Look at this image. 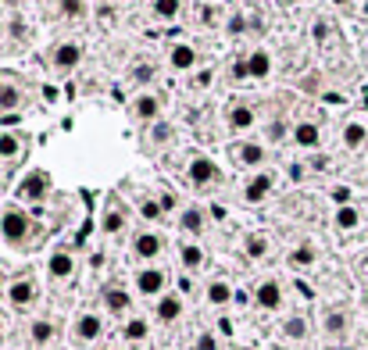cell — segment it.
Listing matches in <instances>:
<instances>
[{
	"label": "cell",
	"instance_id": "obj_1",
	"mask_svg": "<svg viewBox=\"0 0 368 350\" xmlns=\"http://www.w3.org/2000/svg\"><path fill=\"white\" fill-rule=\"evenodd\" d=\"M26 233H29V215H26V211L8 208L4 215H0V236H4L8 243L26 240Z\"/></svg>",
	"mask_w": 368,
	"mask_h": 350
},
{
	"label": "cell",
	"instance_id": "obj_2",
	"mask_svg": "<svg viewBox=\"0 0 368 350\" xmlns=\"http://www.w3.org/2000/svg\"><path fill=\"white\" fill-rule=\"evenodd\" d=\"M136 290L143 297H161V290H165V272L161 269H143L136 272Z\"/></svg>",
	"mask_w": 368,
	"mask_h": 350
},
{
	"label": "cell",
	"instance_id": "obj_3",
	"mask_svg": "<svg viewBox=\"0 0 368 350\" xmlns=\"http://www.w3.org/2000/svg\"><path fill=\"white\" fill-rule=\"evenodd\" d=\"M254 304L258 307H264V311H275V307L282 304V290H279V282H272V279H264L258 290H254Z\"/></svg>",
	"mask_w": 368,
	"mask_h": 350
},
{
	"label": "cell",
	"instance_id": "obj_4",
	"mask_svg": "<svg viewBox=\"0 0 368 350\" xmlns=\"http://www.w3.org/2000/svg\"><path fill=\"white\" fill-rule=\"evenodd\" d=\"M8 300H11L14 307H29V304L36 300V282H32V279H14V282L8 286Z\"/></svg>",
	"mask_w": 368,
	"mask_h": 350
},
{
	"label": "cell",
	"instance_id": "obj_5",
	"mask_svg": "<svg viewBox=\"0 0 368 350\" xmlns=\"http://www.w3.org/2000/svg\"><path fill=\"white\" fill-rule=\"evenodd\" d=\"M133 251H136L139 261H154V257L161 254V236H157V233H139V236L133 240Z\"/></svg>",
	"mask_w": 368,
	"mask_h": 350
},
{
	"label": "cell",
	"instance_id": "obj_6",
	"mask_svg": "<svg viewBox=\"0 0 368 350\" xmlns=\"http://www.w3.org/2000/svg\"><path fill=\"white\" fill-rule=\"evenodd\" d=\"M215 175H218V168H215V161L211 157H193L190 161V179L197 182V186H208V182H215Z\"/></svg>",
	"mask_w": 368,
	"mask_h": 350
},
{
	"label": "cell",
	"instance_id": "obj_7",
	"mask_svg": "<svg viewBox=\"0 0 368 350\" xmlns=\"http://www.w3.org/2000/svg\"><path fill=\"white\" fill-rule=\"evenodd\" d=\"M50 61H54L61 72L75 68L79 61H83V47H79V43H61V47H54V57H50Z\"/></svg>",
	"mask_w": 368,
	"mask_h": 350
},
{
	"label": "cell",
	"instance_id": "obj_8",
	"mask_svg": "<svg viewBox=\"0 0 368 350\" xmlns=\"http://www.w3.org/2000/svg\"><path fill=\"white\" fill-rule=\"evenodd\" d=\"M272 193V175H254L251 182H247V190H243V200H247V204H261L264 197H269Z\"/></svg>",
	"mask_w": 368,
	"mask_h": 350
},
{
	"label": "cell",
	"instance_id": "obj_9",
	"mask_svg": "<svg viewBox=\"0 0 368 350\" xmlns=\"http://www.w3.org/2000/svg\"><path fill=\"white\" fill-rule=\"evenodd\" d=\"M47 272H50L54 279H68V275L75 272V257H72L68 251H54L50 261H47Z\"/></svg>",
	"mask_w": 368,
	"mask_h": 350
},
{
	"label": "cell",
	"instance_id": "obj_10",
	"mask_svg": "<svg viewBox=\"0 0 368 350\" xmlns=\"http://www.w3.org/2000/svg\"><path fill=\"white\" fill-rule=\"evenodd\" d=\"M22 197H26V200H32V204L43 200V197H47V175H43V172L26 175V182H22Z\"/></svg>",
	"mask_w": 368,
	"mask_h": 350
},
{
	"label": "cell",
	"instance_id": "obj_11",
	"mask_svg": "<svg viewBox=\"0 0 368 350\" xmlns=\"http://www.w3.org/2000/svg\"><path fill=\"white\" fill-rule=\"evenodd\" d=\"M168 61H172V68H175V72H186V68L197 65V50H193L190 43H175L172 54H168Z\"/></svg>",
	"mask_w": 368,
	"mask_h": 350
},
{
	"label": "cell",
	"instance_id": "obj_12",
	"mask_svg": "<svg viewBox=\"0 0 368 350\" xmlns=\"http://www.w3.org/2000/svg\"><path fill=\"white\" fill-rule=\"evenodd\" d=\"M100 333H104V322H100V315H83V318L75 322V336H79V340H86V343L97 340Z\"/></svg>",
	"mask_w": 368,
	"mask_h": 350
},
{
	"label": "cell",
	"instance_id": "obj_13",
	"mask_svg": "<svg viewBox=\"0 0 368 350\" xmlns=\"http://www.w3.org/2000/svg\"><path fill=\"white\" fill-rule=\"evenodd\" d=\"M104 304H108L111 315H126L133 300H129V293L122 290V286H108V290H104Z\"/></svg>",
	"mask_w": 368,
	"mask_h": 350
},
{
	"label": "cell",
	"instance_id": "obj_14",
	"mask_svg": "<svg viewBox=\"0 0 368 350\" xmlns=\"http://www.w3.org/2000/svg\"><path fill=\"white\" fill-rule=\"evenodd\" d=\"M182 315V297H175V293H165L157 300V318L161 322H175Z\"/></svg>",
	"mask_w": 368,
	"mask_h": 350
},
{
	"label": "cell",
	"instance_id": "obj_15",
	"mask_svg": "<svg viewBox=\"0 0 368 350\" xmlns=\"http://www.w3.org/2000/svg\"><path fill=\"white\" fill-rule=\"evenodd\" d=\"M272 72V57L264 54V50H254L251 57H247V75H254V79H264Z\"/></svg>",
	"mask_w": 368,
	"mask_h": 350
},
{
	"label": "cell",
	"instance_id": "obj_16",
	"mask_svg": "<svg viewBox=\"0 0 368 350\" xmlns=\"http://www.w3.org/2000/svg\"><path fill=\"white\" fill-rule=\"evenodd\" d=\"M293 139L300 143V147H318L322 133H318V126H311V121H300V126L293 129Z\"/></svg>",
	"mask_w": 368,
	"mask_h": 350
},
{
	"label": "cell",
	"instance_id": "obj_17",
	"mask_svg": "<svg viewBox=\"0 0 368 350\" xmlns=\"http://www.w3.org/2000/svg\"><path fill=\"white\" fill-rule=\"evenodd\" d=\"M208 300H211L215 307L229 304V300H233V286H229V282H222V279H215V282L208 286Z\"/></svg>",
	"mask_w": 368,
	"mask_h": 350
},
{
	"label": "cell",
	"instance_id": "obj_18",
	"mask_svg": "<svg viewBox=\"0 0 368 350\" xmlns=\"http://www.w3.org/2000/svg\"><path fill=\"white\" fill-rule=\"evenodd\" d=\"M157 111H161L157 97H139V100H136V118H143V121H154V118H157Z\"/></svg>",
	"mask_w": 368,
	"mask_h": 350
},
{
	"label": "cell",
	"instance_id": "obj_19",
	"mask_svg": "<svg viewBox=\"0 0 368 350\" xmlns=\"http://www.w3.org/2000/svg\"><path fill=\"white\" fill-rule=\"evenodd\" d=\"M122 229H126V211H122V204H118V208H111V211L104 215V233L115 236V233H122Z\"/></svg>",
	"mask_w": 368,
	"mask_h": 350
},
{
	"label": "cell",
	"instance_id": "obj_20",
	"mask_svg": "<svg viewBox=\"0 0 368 350\" xmlns=\"http://www.w3.org/2000/svg\"><path fill=\"white\" fill-rule=\"evenodd\" d=\"M182 229H186V233H204V211L200 208H186V211H182Z\"/></svg>",
	"mask_w": 368,
	"mask_h": 350
},
{
	"label": "cell",
	"instance_id": "obj_21",
	"mask_svg": "<svg viewBox=\"0 0 368 350\" xmlns=\"http://www.w3.org/2000/svg\"><path fill=\"white\" fill-rule=\"evenodd\" d=\"M358 222H361V215H358V208H351V204H343V208L336 211V225H340V229H347V233L358 229Z\"/></svg>",
	"mask_w": 368,
	"mask_h": 350
},
{
	"label": "cell",
	"instance_id": "obj_22",
	"mask_svg": "<svg viewBox=\"0 0 368 350\" xmlns=\"http://www.w3.org/2000/svg\"><path fill=\"white\" fill-rule=\"evenodd\" d=\"M254 126V111L251 108H233L229 111V129H251Z\"/></svg>",
	"mask_w": 368,
	"mask_h": 350
},
{
	"label": "cell",
	"instance_id": "obj_23",
	"mask_svg": "<svg viewBox=\"0 0 368 350\" xmlns=\"http://www.w3.org/2000/svg\"><path fill=\"white\" fill-rule=\"evenodd\" d=\"M240 161L243 164H261L264 161V147H261V143H243V147H240Z\"/></svg>",
	"mask_w": 368,
	"mask_h": 350
},
{
	"label": "cell",
	"instance_id": "obj_24",
	"mask_svg": "<svg viewBox=\"0 0 368 350\" xmlns=\"http://www.w3.org/2000/svg\"><path fill=\"white\" fill-rule=\"evenodd\" d=\"M365 126H361V121H351V126H347L343 129V143H347V147H361V143H365Z\"/></svg>",
	"mask_w": 368,
	"mask_h": 350
},
{
	"label": "cell",
	"instance_id": "obj_25",
	"mask_svg": "<svg viewBox=\"0 0 368 350\" xmlns=\"http://www.w3.org/2000/svg\"><path fill=\"white\" fill-rule=\"evenodd\" d=\"M182 264H186V269H200V264H204V251H200L197 243L182 246Z\"/></svg>",
	"mask_w": 368,
	"mask_h": 350
},
{
	"label": "cell",
	"instance_id": "obj_26",
	"mask_svg": "<svg viewBox=\"0 0 368 350\" xmlns=\"http://www.w3.org/2000/svg\"><path fill=\"white\" fill-rule=\"evenodd\" d=\"M182 11V0H154V14L157 18H175Z\"/></svg>",
	"mask_w": 368,
	"mask_h": 350
},
{
	"label": "cell",
	"instance_id": "obj_27",
	"mask_svg": "<svg viewBox=\"0 0 368 350\" xmlns=\"http://www.w3.org/2000/svg\"><path fill=\"white\" fill-rule=\"evenodd\" d=\"M50 336H54V325H50V322H43V318L32 322V343L43 347V343H50Z\"/></svg>",
	"mask_w": 368,
	"mask_h": 350
},
{
	"label": "cell",
	"instance_id": "obj_28",
	"mask_svg": "<svg viewBox=\"0 0 368 350\" xmlns=\"http://www.w3.org/2000/svg\"><path fill=\"white\" fill-rule=\"evenodd\" d=\"M126 340H133V343L147 340V318H133V322L126 325Z\"/></svg>",
	"mask_w": 368,
	"mask_h": 350
},
{
	"label": "cell",
	"instance_id": "obj_29",
	"mask_svg": "<svg viewBox=\"0 0 368 350\" xmlns=\"http://www.w3.org/2000/svg\"><path fill=\"white\" fill-rule=\"evenodd\" d=\"M282 329H286V336H290V340H304V336H308V322H304V318H290Z\"/></svg>",
	"mask_w": 368,
	"mask_h": 350
},
{
	"label": "cell",
	"instance_id": "obj_30",
	"mask_svg": "<svg viewBox=\"0 0 368 350\" xmlns=\"http://www.w3.org/2000/svg\"><path fill=\"white\" fill-rule=\"evenodd\" d=\"M57 11L65 18H79V14H86V4H83V0H61Z\"/></svg>",
	"mask_w": 368,
	"mask_h": 350
},
{
	"label": "cell",
	"instance_id": "obj_31",
	"mask_svg": "<svg viewBox=\"0 0 368 350\" xmlns=\"http://www.w3.org/2000/svg\"><path fill=\"white\" fill-rule=\"evenodd\" d=\"M18 104H22V93H18L14 86H4V93H0V108H4V111H14Z\"/></svg>",
	"mask_w": 368,
	"mask_h": 350
},
{
	"label": "cell",
	"instance_id": "obj_32",
	"mask_svg": "<svg viewBox=\"0 0 368 350\" xmlns=\"http://www.w3.org/2000/svg\"><path fill=\"white\" fill-rule=\"evenodd\" d=\"M18 154V136L0 133V157H14Z\"/></svg>",
	"mask_w": 368,
	"mask_h": 350
},
{
	"label": "cell",
	"instance_id": "obj_33",
	"mask_svg": "<svg viewBox=\"0 0 368 350\" xmlns=\"http://www.w3.org/2000/svg\"><path fill=\"white\" fill-rule=\"evenodd\" d=\"M247 254L251 257H264V254H269V240H264V236H251L247 240Z\"/></svg>",
	"mask_w": 368,
	"mask_h": 350
},
{
	"label": "cell",
	"instance_id": "obj_34",
	"mask_svg": "<svg viewBox=\"0 0 368 350\" xmlns=\"http://www.w3.org/2000/svg\"><path fill=\"white\" fill-rule=\"evenodd\" d=\"M343 329H347V318L340 315V311H333V315H325V333H343Z\"/></svg>",
	"mask_w": 368,
	"mask_h": 350
},
{
	"label": "cell",
	"instance_id": "obj_35",
	"mask_svg": "<svg viewBox=\"0 0 368 350\" xmlns=\"http://www.w3.org/2000/svg\"><path fill=\"white\" fill-rule=\"evenodd\" d=\"M139 215L147 218V222H154V218H161L165 211H161V204H157V200H143V204H139Z\"/></svg>",
	"mask_w": 368,
	"mask_h": 350
},
{
	"label": "cell",
	"instance_id": "obj_36",
	"mask_svg": "<svg viewBox=\"0 0 368 350\" xmlns=\"http://www.w3.org/2000/svg\"><path fill=\"white\" fill-rule=\"evenodd\" d=\"M290 261H293V264H311V261H315V251L304 243V246H297V251L290 254Z\"/></svg>",
	"mask_w": 368,
	"mask_h": 350
},
{
	"label": "cell",
	"instance_id": "obj_37",
	"mask_svg": "<svg viewBox=\"0 0 368 350\" xmlns=\"http://www.w3.org/2000/svg\"><path fill=\"white\" fill-rule=\"evenodd\" d=\"M197 350H218V340L211 333H204V336H197Z\"/></svg>",
	"mask_w": 368,
	"mask_h": 350
},
{
	"label": "cell",
	"instance_id": "obj_38",
	"mask_svg": "<svg viewBox=\"0 0 368 350\" xmlns=\"http://www.w3.org/2000/svg\"><path fill=\"white\" fill-rule=\"evenodd\" d=\"M168 136H172V126H165V121H157V126H154V139H157V143H165Z\"/></svg>",
	"mask_w": 368,
	"mask_h": 350
},
{
	"label": "cell",
	"instance_id": "obj_39",
	"mask_svg": "<svg viewBox=\"0 0 368 350\" xmlns=\"http://www.w3.org/2000/svg\"><path fill=\"white\" fill-rule=\"evenodd\" d=\"M243 29H247V18H233V22H229V32H243Z\"/></svg>",
	"mask_w": 368,
	"mask_h": 350
},
{
	"label": "cell",
	"instance_id": "obj_40",
	"mask_svg": "<svg viewBox=\"0 0 368 350\" xmlns=\"http://www.w3.org/2000/svg\"><path fill=\"white\" fill-rule=\"evenodd\" d=\"M136 79H139V82H151V79H154V65H147V68H139V72H136Z\"/></svg>",
	"mask_w": 368,
	"mask_h": 350
},
{
	"label": "cell",
	"instance_id": "obj_41",
	"mask_svg": "<svg viewBox=\"0 0 368 350\" xmlns=\"http://www.w3.org/2000/svg\"><path fill=\"white\" fill-rule=\"evenodd\" d=\"M233 75H236V79L247 75V61H236V65H233Z\"/></svg>",
	"mask_w": 368,
	"mask_h": 350
},
{
	"label": "cell",
	"instance_id": "obj_42",
	"mask_svg": "<svg viewBox=\"0 0 368 350\" xmlns=\"http://www.w3.org/2000/svg\"><path fill=\"white\" fill-rule=\"evenodd\" d=\"M197 86H200V90L211 86V72H200V75H197Z\"/></svg>",
	"mask_w": 368,
	"mask_h": 350
},
{
	"label": "cell",
	"instance_id": "obj_43",
	"mask_svg": "<svg viewBox=\"0 0 368 350\" xmlns=\"http://www.w3.org/2000/svg\"><path fill=\"white\" fill-rule=\"evenodd\" d=\"M218 329H222L226 336H233V322H229V318H222V322H218Z\"/></svg>",
	"mask_w": 368,
	"mask_h": 350
},
{
	"label": "cell",
	"instance_id": "obj_44",
	"mask_svg": "<svg viewBox=\"0 0 368 350\" xmlns=\"http://www.w3.org/2000/svg\"><path fill=\"white\" fill-rule=\"evenodd\" d=\"M4 293H8V290H4V279H0V297H4Z\"/></svg>",
	"mask_w": 368,
	"mask_h": 350
},
{
	"label": "cell",
	"instance_id": "obj_45",
	"mask_svg": "<svg viewBox=\"0 0 368 350\" xmlns=\"http://www.w3.org/2000/svg\"><path fill=\"white\" fill-rule=\"evenodd\" d=\"M365 18H368V0H365Z\"/></svg>",
	"mask_w": 368,
	"mask_h": 350
},
{
	"label": "cell",
	"instance_id": "obj_46",
	"mask_svg": "<svg viewBox=\"0 0 368 350\" xmlns=\"http://www.w3.org/2000/svg\"><path fill=\"white\" fill-rule=\"evenodd\" d=\"M0 329H4V318H0Z\"/></svg>",
	"mask_w": 368,
	"mask_h": 350
},
{
	"label": "cell",
	"instance_id": "obj_47",
	"mask_svg": "<svg viewBox=\"0 0 368 350\" xmlns=\"http://www.w3.org/2000/svg\"><path fill=\"white\" fill-rule=\"evenodd\" d=\"M0 93H4V86H0Z\"/></svg>",
	"mask_w": 368,
	"mask_h": 350
},
{
	"label": "cell",
	"instance_id": "obj_48",
	"mask_svg": "<svg viewBox=\"0 0 368 350\" xmlns=\"http://www.w3.org/2000/svg\"><path fill=\"white\" fill-rule=\"evenodd\" d=\"M100 350H108V347H100Z\"/></svg>",
	"mask_w": 368,
	"mask_h": 350
}]
</instances>
